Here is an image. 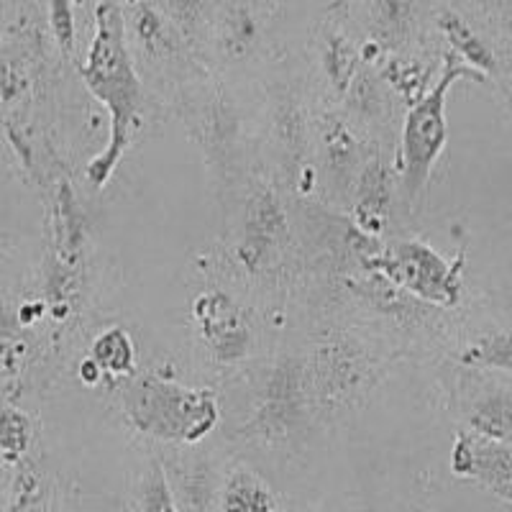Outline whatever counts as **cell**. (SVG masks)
<instances>
[{"label": "cell", "instance_id": "16", "mask_svg": "<svg viewBox=\"0 0 512 512\" xmlns=\"http://www.w3.org/2000/svg\"><path fill=\"white\" fill-rule=\"evenodd\" d=\"M287 512H308V510H287Z\"/></svg>", "mask_w": 512, "mask_h": 512}, {"label": "cell", "instance_id": "8", "mask_svg": "<svg viewBox=\"0 0 512 512\" xmlns=\"http://www.w3.org/2000/svg\"><path fill=\"white\" fill-rule=\"evenodd\" d=\"M216 512H280V507L262 479L236 469L218 492Z\"/></svg>", "mask_w": 512, "mask_h": 512}, {"label": "cell", "instance_id": "13", "mask_svg": "<svg viewBox=\"0 0 512 512\" xmlns=\"http://www.w3.org/2000/svg\"><path fill=\"white\" fill-rule=\"evenodd\" d=\"M93 356L100 367H105L108 372L126 374L131 369V364H134V346H131V338L126 333L113 328V331L103 333L98 338Z\"/></svg>", "mask_w": 512, "mask_h": 512}, {"label": "cell", "instance_id": "6", "mask_svg": "<svg viewBox=\"0 0 512 512\" xmlns=\"http://www.w3.org/2000/svg\"><path fill=\"white\" fill-rule=\"evenodd\" d=\"M175 474L169 477L180 512H213L218 505V482L213 466L203 456H180Z\"/></svg>", "mask_w": 512, "mask_h": 512}, {"label": "cell", "instance_id": "10", "mask_svg": "<svg viewBox=\"0 0 512 512\" xmlns=\"http://www.w3.org/2000/svg\"><path fill=\"white\" fill-rule=\"evenodd\" d=\"M441 29L446 39L451 41V47L456 49V54H461L469 62V67L482 72H495V54H492V49L456 13H446L441 18Z\"/></svg>", "mask_w": 512, "mask_h": 512}, {"label": "cell", "instance_id": "3", "mask_svg": "<svg viewBox=\"0 0 512 512\" xmlns=\"http://www.w3.org/2000/svg\"><path fill=\"white\" fill-rule=\"evenodd\" d=\"M469 75L482 80V75H477L474 67L448 59L441 80L433 85L431 93H425L410 108L408 118H405V128H402V185H405L410 200L418 198L428 177H431L433 167H436L438 157H441L443 146H446L448 90L459 77Z\"/></svg>", "mask_w": 512, "mask_h": 512}, {"label": "cell", "instance_id": "14", "mask_svg": "<svg viewBox=\"0 0 512 512\" xmlns=\"http://www.w3.org/2000/svg\"><path fill=\"white\" fill-rule=\"evenodd\" d=\"M26 438H29V431H26L24 418H18L16 413H0V446L11 454H18L26 448Z\"/></svg>", "mask_w": 512, "mask_h": 512}, {"label": "cell", "instance_id": "15", "mask_svg": "<svg viewBox=\"0 0 512 512\" xmlns=\"http://www.w3.org/2000/svg\"><path fill=\"white\" fill-rule=\"evenodd\" d=\"M52 26L59 47L70 52L72 41H75V18H72L70 0H52Z\"/></svg>", "mask_w": 512, "mask_h": 512}, {"label": "cell", "instance_id": "12", "mask_svg": "<svg viewBox=\"0 0 512 512\" xmlns=\"http://www.w3.org/2000/svg\"><path fill=\"white\" fill-rule=\"evenodd\" d=\"M461 361L469 367H489L512 372V333H495L479 338L477 344L461 354Z\"/></svg>", "mask_w": 512, "mask_h": 512}, {"label": "cell", "instance_id": "7", "mask_svg": "<svg viewBox=\"0 0 512 512\" xmlns=\"http://www.w3.org/2000/svg\"><path fill=\"white\" fill-rule=\"evenodd\" d=\"M198 320L203 326V336L208 344H213L218 356L233 359V356L244 354L246 331L241 323L239 310L223 295L203 297L198 305Z\"/></svg>", "mask_w": 512, "mask_h": 512}, {"label": "cell", "instance_id": "9", "mask_svg": "<svg viewBox=\"0 0 512 512\" xmlns=\"http://www.w3.org/2000/svg\"><path fill=\"white\" fill-rule=\"evenodd\" d=\"M136 512H180L167 469L162 461H149L136 482Z\"/></svg>", "mask_w": 512, "mask_h": 512}, {"label": "cell", "instance_id": "4", "mask_svg": "<svg viewBox=\"0 0 512 512\" xmlns=\"http://www.w3.org/2000/svg\"><path fill=\"white\" fill-rule=\"evenodd\" d=\"M397 285L408 287L413 295L428 303L456 305L461 297V262L448 264L441 254L420 241L397 244L382 264Z\"/></svg>", "mask_w": 512, "mask_h": 512}, {"label": "cell", "instance_id": "1", "mask_svg": "<svg viewBox=\"0 0 512 512\" xmlns=\"http://www.w3.org/2000/svg\"><path fill=\"white\" fill-rule=\"evenodd\" d=\"M82 72L95 98L111 111V141L88 167L90 180L105 185L131 144L141 105V82L126 47V24L121 11L108 0L100 3L95 13V39Z\"/></svg>", "mask_w": 512, "mask_h": 512}, {"label": "cell", "instance_id": "5", "mask_svg": "<svg viewBox=\"0 0 512 512\" xmlns=\"http://www.w3.org/2000/svg\"><path fill=\"white\" fill-rule=\"evenodd\" d=\"M451 466L461 477H474L512 502V443L484 436H459Z\"/></svg>", "mask_w": 512, "mask_h": 512}, {"label": "cell", "instance_id": "11", "mask_svg": "<svg viewBox=\"0 0 512 512\" xmlns=\"http://www.w3.org/2000/svg\"><path fill=\"white\" fill-rule=\"evenodd\" d=\"M472 425L479 431V436L512 443V397L495 395L484 400L474 410Z\"/></svg>", "mask_w": 512, "mask_h": 512}, {"label": "cell", "instance_id": "2", "mask_svg": "<svg viewBox=\"0 0 512 512\" xmlns=\"http://www.w3.org/2000/svg\"><path fill=\"white\" fill-rule=\"evenodd\" d=\"M128 420L146 436L167 443L203 441L218 423V405L205 390L164 379H139L123 395Z\"/></svg>", "mask_w": 512, "mask_h": 512}]
</instances>
